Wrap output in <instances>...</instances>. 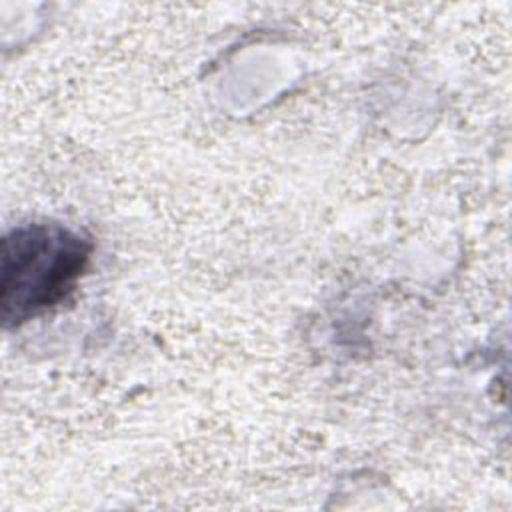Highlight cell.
Segmentation results:
<instances>
[{
	"instance_id": "cell-1",
	"label": "cell",
	"mask_w": 512,
	"mask_h": 512,
	"mask_svg": "<svg viewBox=\"0 0 512 512\" xmlns=\"http://www.w3.org/2000/svg\"><path fill=\"white\" fill-rule=\"evenodd\" d=\"M90 242L58 224L12 230L2 246V314L6 322L28 320L68 296L82 276Z\"/></svg>"
}]
</instances>
